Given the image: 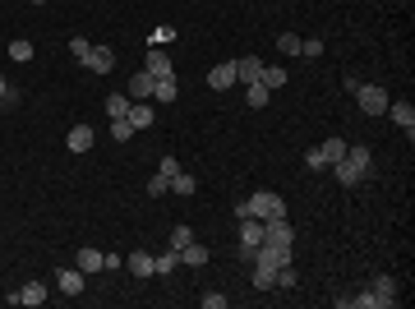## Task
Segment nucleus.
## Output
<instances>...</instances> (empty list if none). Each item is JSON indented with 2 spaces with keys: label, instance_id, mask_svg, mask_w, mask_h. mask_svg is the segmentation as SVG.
<instances>
[{
  "label": "nucleus",
  "instance_id": "nucleus-1",
  "mask_svg": "<svg viewBox=\"0 0 415 309\" xmlns=\"http://www.w3.org/2000/svg\"><path fill=\"white\" fill-rule=\"evenodd\" d=\"M369 171H374V153H369V144H346V157L332 166L337 185H365V180H369Z\"/></svg>",
  "mask_w": 415,
  "mask_h": 309
},
{
  "label": "nucleus",
  "instance_id": "nucleus-2",
  "mask_svg": "<svg viewBox=\"0 0 415 309\" xmlns=\"http://www.w3.org/2000/svg\"><path fill=\"white\" fill-rule=\"evenodd\" d=\"M245 212L259 217V221H273V217H286V203H282V194H273V189H259L254 199H245Z\"/></svg>",
  "mask_w": 415,
  "mask_h": 309
},
{
  "label": "nucleus",
  "instance_id": "nucleus-3",
  "mask_svg": "<svg viewBox=\"0 0 415 309\" xmlns=\"http://www.w3.org/2000/svg\"><path fill=\"white\" fill-rule=\"evenodd\" d=\"M355 102H360V111L365 116H383V111H388V92L379 88V83H360V88H355Z\"/></svg>",
  "mask_w": 415,
  "mask_h": 309
},
{
  "label": "nucleus",
  "instance_id": "nucleus-4",
  "mask_svg": "<svg viewBox=\"0 0 415 309\" xmlns=\"http://www.w3.org/2000/svg\"><path fill=\"white\" fill-rule=\"evenodd\" d=\"M259 245H263V221L259 217H240V249H236V254L254 263V249H259Z\"/></svg>",
  "mask_w": 415,
  "mask_h": 309
},
{
  "label": "nucleus",
  "instance_id": "nucleus-5",
  "mask_svg": "<svg viewBox=\"0 0 415 309\" xmlns=\"http://www.w3.org/2000/svg\"><path fill=\"white\" fill-rule=\"evenodd\" d=\"M153 88H157V78L148 74V69H139V74H130V83H125V97L130 102H153Z\"/></svg>",
  "mask_w": 415,
  "mask_h": 309
},
{
  "label": "nucleus",
  "instance_id": "nucleus-6",
  "mask_svg": "<svg viewBox=\"0 0 415 309\" xmlns=\"http://www.w3.org/2000/svg\"><path fill=\"white\" fill-rule=\"evenodd\" d=\"M143 69L153 78H175V69H171V55H166V46H148V60H143Z\"/></svg>",
  "mask_w": 415,
  "mask_h": 309
},
{
  "label": "nucleus",
  "instance_id": "nucleus-7",
  "mask_svg": "<svg viewBox=\"0 0 415 309\" xmlns=\"http://www.w3.org/2000/svg\"><path fill=\"white\" fill-rule=\"evenodd\" d=\"M263 240H268V245H295V231H291V221H286V217H273V221H263Z\"/></svg>",
  "mask_w": 415,
  "mask_h": 309
},
{
  "label": "nucleus",
  "instance_id": "nucleus-8",
  "mask_svg": "<svg viewBox=\"0 0 415 309\" xmlns=\"http://www.w3.org/2000/svg\"><path fill=\"white\" fill-rule=\"evenodd\" d=\"M74 268H79L83 277H93V273H102V268H107V254H102V249H93V245H83V249L74 254Z\"/></svg>",
  "mask_w": 415,
  "mask_h": 309
},
{
  "label": "nucleus",
  "instance_id": "nucleus-9",
  "mask_svg": "<svg viewBox=\"0 0 415 309\" xmlns=\"http://www.w3.org/2000/svg\"><path fill=\"white\" fill-rule=\"evenodd\" d=\"M5 305H46V287H42V282H28V287L10 291V296H5Z\"/></svg>",
  "mask_w": 415,
  "mask_h": 309
},
{
  "label": "nucleus",
  "instance_id": "nucleus-10",
  "mask_svg": "<svg viewBox=\"0 0 415 309\" xmlns=\"http://www.w3.org/2000/svg\"><path fill=\"white\" fill-rule=\"evenodd\" d=\"M208 88H217V92L236 88V60H222V65L208 69Z\"/></svg>",
  "mask_w": 415,
  "mask_h": 309
},
{
  "label": "nucleus",
  "instance_id": "nucleus-11",
  "mask_svg": "<svg viewBox=\"0 0 415 309\" xmlns=\"http://www.w3.org/2000/svg\"><path fill=\"white\" fill-rule=\"evenodd\" d=\"M83 69H93V74H111V69H116V55H111V46H93V51L83 55Z\"/></svg>",
  "mask_w": 415,
  "mask_h": 309
},
{
  "label": "nucleus",
  "instance_id": "nucleus-12",
  "mask_svg": "<svg viewBox=\"0 0 415 309\" xmlns=\"http://www.w3.org/2000/svg\"><path fill=\"white\" fill-rule=\"evenodd\" d=\"M259 74H263V60H259V55H240V60H236V83L250 88V83H259Z\"/></svg>",
  "mask_w": 415,
  "mask_h": 309
},
{
  "label": "nucleus",
  "instance_id": "nucleus-13",
  "mask_svg": "<svg viewBox=\"0 0 415 309\" xmlns=\"http://www.w3.org/2000/svg\"><path fill=\"white\" fill-rule=\"evenodd\" d=\"M383 116H393V121L406 130V139L415 134V107H411V102H388V111H383Z\"/></svg>",
  "mask_w": 415,
  "mask_h": 309
},
{
  "label": "nucleus",
  "instance_id": "nucleus-14",
  "mask_svg": "<svg viewBox=\"0 0 415 309\" xmlns=\"http://www.w3.org/2000/svg\"><path fill=\"white\" fill-rule=\"evenodd\" d=\"M125 121H130L134 130H153V121H157L153 102H130V116H125Z\"/></svg>",
  "mask_w": 415,
  "mask_h": 309
},
{
  "label": "nucleus",
  "instance_id": "nucleus-15",
  "mask_svg": "<svg viewBox=\"0 0 415 309\" xmlns=\"http://www.w3.org/2000/svg\"><path fill=\"white\" fill-rule=\"evenodd\" d=\"M125 268H130V277H157L153 254H148V249H134V254H125Z\"/></svg>",
  "mask_w": 415,
  "mask_h": 309
},
{
  "label": "nucleus",
  "instance_id": "nucleus-16",
  "mask_svg": "<svg viewBox=\"0 0 415 309\" xmlns=\"http://www.w3.org/2000/svg\"><path fill=\"white\" fill-rule=\"evenodd\" d=\"M93 139H97V134H93V125H74V130L65 134V148H69V153H88V148H93Z\"/></svg>",
  "mask_w": 415,
  "mask_h": 309
},
{
  "label": "nucleus",
  "instance_id": "nucleus-17",
  "mask_svg": "<svg viewBox=\"0 0 415 309\" xmlns=\"http://www.w3.org/2000/svg\"><path fill=\"white\" fill-rule=\"evenodd\" d=\"M374 296H379V309H393L397 305V282H393V277H388V273H383V277H374Z\"/></svg>",
  "mask_w": 415,
  "mask_h": 309
},
{
  "label": "nucleus",
  "instance_id": "nucleus-18",
  "mask_svg": "<svg viewBox=\"0 0 415 309\" xmlns=\"http://www.w3.org/2000/svg\"><path fill=\"white\" fill-rule=\"evenodd\" d=\"M55 287L65 291V296H79V291H83V273H79V268H60V273H55Z\"/></svg>",
  "mask_w": 415,
  "mask_h": 309
},
{
  "label": "nucleus",
  "instance_id": "nucleus-19",
  "mask_svg": "<svg viewBox=\"0 0 415 309\" xmlns=\"http://www.w3.org/2000/svg\"><path fill=\"white\" fill-rule=\"evenodd\" d=\"M208 259H212V254H208V245H198V240H189L185 249H180V263H185V268H203Z\"/></svg>",
  "mask_w": 415,
  "mask_h": 309
},
{
  "label": "nucleus",
  "instance_id": "nucleus-20",
  "mask_svg": "<svg viewBox=\"0 0 415 309\" xmlns=\"http://www.w3.org/2000/svg\"><path fill=\"white\" fill-rule=\"evenodd\" d=\"M153 268H157V277H171L175 268H180V249H166V254H153Z\"/></svg>",
  "mask_w": 415,
  "mask_h": 309
},
{
  "label": "nucleus",
  "instance_id": "nucleus-21",
  "mask_svg": "<svg viewBox=\"0 0 415 309\" xmlns=\"http://www.w3.org/2000/svg\"><path fill=\"white\" fill-rule=\"evenodd\" d=\"M121 116H130V97H125V92H111L107 97V121H121Z\"/></svg>",
  "mask_w": 415,
  "mask_h": 309
},
{
  "label": "nucleus",
  "instance_id": "nucleus-22",
  "mask_svg": "<svg viewBox=\"0 0 415 309\" xmlns=\"http://www.w3.org/2000/svg\"><path fill=\"white\" fill-rule=\"evenodd\" d=\"M259 83H263V88H268V92H273V88H282V83H286V69H282V65H263Z\"/></svg>",
  "mask_w": 415,
  "mask_h": 309
},
{
  "label": "nucleus",
  "instance_id": "nucleus-23",
  "mask_svg": "<svg viewBox=\"0 0 415 309\" xmlns=\"http://www.w3.org/2000/svg\"><path fill=\"white\" fill-rule=\"evenodd\" d=\"M273 287H277V268L254 263V291H273Z\"/></svg>",
  "mask_w": 415,
  "mask_h": 309
},
{
  "label": "nucleus",
  "instance_id": "nucleus-24",
  "mask_svg": "<svg viewBox=\"0 0 415 309\" xmlns=\"http://www.w3.org/2000/svg\"><path fill=\"white\" fill-rule=\"evenodd\" d=\"M318 153H323V162H328V166H337L341 157H346V144H341V139H328V144H318Z\"/></svg>",
  "mask_w": 415,
  "mask_h": 309
},
{
  "label": "nucleus",
  "instance_id": "nucleus-25",
  "mask_svg": "<svg viewBox=\"0 0 415 309\" xmlns=\"http://www.w3.org/2000/svg\"><path fill=\"white\" fill-rule=\"evenodd\" d=\"M171 189H175V194H185V199H189V194H194V189H198V180L189 176V171H175V176H171Z\"/></svg>",
  "mask_w": 415,
  "mask_h": 309
},
{
  "label": "nucleus",
  "instance_id": "nucleus-26",
  "mask_svg": "<svg viewBox=\"0 0 415 309\" xmlns=\"http://www.w3.org/2000/svg\"><path fill=\"white\" fill-rule=\"evenodd\" d=\"M10 60H19V65H23V60H33V42H28V37H14V42H10Z\"/></svg>",
  "mask_w": 415,
  "mask_h": 309
},
{
  "label": "nucleus",
  "instance_id": "nucleus-27",
  "mask_svg": "<svg viewBox=\"0 0 415 309\" xmlns=\"http://www.w3.org/2000/svg\"><path fill=\"white\" fill-rule=\"evenodd\" d=\"M268 97H273V92L263 88V83H250V88H245V102H250L254 111H259V107H268Z\"/></svg>",
  "mask_w": 415,
  "mask_h": 309
},
{
  "label": "nucleus",
  "instance_id": "nucleus-28",
  "mask_svg": "<svg viewBox=\"0 0 415 309\" xmlns=\"http://www.w3.org/2000/svg\"><path fill=\"white\" fill-rule=\"evenodd\" d=\"M153 102H175V78H157V88H153Z\"/></svg>",
  "mask_w": 415,
  "mask_h": 309
},
{
  "label": "nucleus",
  "instance_id": "nucleus-29",
  "mask_svg": "<svg viewBox=\"0 0 415 309\" xmlns=\"http://www.w3.org/2000/svg\"><path fill=\"white\" fill-rule=\"evenodd\" d=\"M148 42H153V46H171V42H175V28H171V23H157Z\"/></svg>",
  "mask_w": 415,
  "mask_h": 309
},
{
  "label": "nucleus",
  "instance_id": "nucleus-30",
  "mask_svg": "<svg viewBox=\"0 0 415 309\" xmlns=\"http://www.w3.org/2000/svg\"><path fill=\"white\" fill-rule=\"evenodd\" d=\"M300 42H305V37L282 33V37H277V51H282V55H300Z\"/></svg>",
  "mask_w": 415,
  "mask_h": 309
},
{
  "label": "nucleus",
  "instance_id": "nucleus-31",
  "mask_svg": "<svg viewBox=\"0 0 415 309\" xmlns=\"http://www.w3.org/2000/svg\"><path fill=\"white\" fill-rule=\"evenodd\" d=\"M166 189H171V180H166V176H162V171H157V176H153V180H148V199H162Z\"/></svg>",
  "mask_w": 415,
  "mask_h": 309
},
{
  "label": "nucleus",
  "instance_id": "nucleus-32",
  "mask_svg": "<svg viewBox=\"0 0 415 309\" xmlns=\"http://www.w3.org/2000/svg\"><path fill=\"white\" fill-rule=\"evenodd\" d=\"M69 51H74V60L83 65V55L93 51V42H88V37H69Z\"/></svg>",
  "mask_w": 415,
  "mask_h": 309
},
{
  "label": "nucleus",
  "instance_id": "nucleus-33",
  "mask_svg": "<svg viewBox=\"0 0 415 309\" xmlns=\"http://www.w3.org/2000/svg\"><path fill=\"white\" fill-rule=\"evenodd\" d=\"M189 240H194V231H189V226H175V231H171V249H185Z\"/></svg>",
  "mask_w": 415,
  "mask_h": 309
},
{
  "label": "nucleus",
  "instance_id": "nucleus-34",
  "mask_svg": "<svg viewBox=\"0 0 415 309\" xmlns=\"http://www.w3.org/2000/svg\"><path fill=\"white\" fill-rule=\"evenodd\" d=\"M130 134H134V125L125 121V116H121V121H111V139H121V144H125V139H130Z\"/></svg>",
  "mask_w": 415,
  "mask_h": 309
},
{
  "label": "nucleus",
  "instance_id": "nucleus-35",
  "mask_svg": "<svg viewBox=\"0 0 415 309\" xmlns=\"http://www.w3.org/2000/svg\"><path fill=\"white\" fill-rule=\"evenodd\" d=\"M300 55H309V60H318V55H323V42H318V37H305V42H300Z\"/></svg>",
  "mask_w": 415,
  "mask_h": 309
},
{
  "label": "nucleus",
  "instance_id": "nucleus-36",
  "mask_svg": "<svg viewBox=\"0 0 415 309\" xmlns=\"http://www.w3.org/2000/svg\"><path fill=\"white\" fill-rule=\"evenodd\" d=\"M305 166H309V171H323L328 162H323V153H318V148H309V153H305Z\"/></svg>",
  "mask_w": 415,
  "mask_h": 309
},
{
  "label": "nucleus",
  "instance_id": "nucleus-37",
  "mask_svg": "<svg viewBox=\"0 0 415 309\" xmlns=\"http://www.w3.org/2000/svg\"><path fill=\"white\" fill-rule=\"evenodd\" d=\"M203 309H226V296H222V291H208V296H203Z\"/></svg>",
  "mask_w": 415,
  "mask_h": 309
},
{
  "label": "nucleus",
  "instance_id": "nucleus-38",
  "mask_svg": "<svg viewBox=\"0 0 415 309\" xmlns=\"http://www.w3.org/2000/svg\"><path fill=\"white\" fill-rule=\"evenodd\" d=\"M157 171H162V176H166V180H171V176H175V171H180V162H175V157H162V166H157Z\"/></svg>",
  "mask_w": 415,
  "mask_h": 309
},
{
  "label": "nucleus",
  "instance_id": "nucleus-39",
  "mask_svg": "<svg viewBox=\"0 0 415 309\" xmlns=\"http://www.w3.org/2000/svg\"><path fill=\"white\" fill-rule=\"evenodd\" d=\"M5 92H10V83H5V74H0V102H5Z\"/></svg>",
  "mask_w": 415,
  "mask_h": 309
},
{
  "label": "nucleus",
  "instance_id": "nucleus-40",
  "mask_svg": "<svg viewBox=\"0 0 415 309\" xmlns=\"http://www.w3.org/2000/svg\"><path fill=\"white\" fill-rule=\"evenodd\" d=\"M37 5H46V0H37Z\"/></svg>",
  "mask_w": 415,
  "mask_h": 309
}]
</instances>
